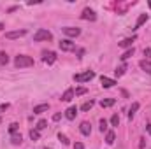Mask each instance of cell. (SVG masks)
<instances>
[{
  "label": "cell",
  "mask_w": 151,
  "mask_h": 149,
  "mask_svg": "<svg viewBox=\"0 0 151 149\" xmlns=\"http://www.w3.org/2000/svg\"><path fill=\"white\" fill-rule=\"evenodd\" d=\"M14 65H16L18 69L32 67V65H34V58H32V56H27V54H18L16 60H14Z\"/></svg>",
  "instance_id": "1"
},
{
  "label": "cell",
  "mask_w": 151,
  "mask_h": 149,
  "mask_svg": "<svg viewBox=\"0 0 151 149\" xmlns=\"http://www.w3.org/2000/svg\"><path fill=\"white\" fill-rule=\"evenodd\" d=\"M53 35H51V32L49 30H44V28H40L35 32V35H34V40L35 42H40V40H51Z\"/></svg>",
  "instance_id": "2"
},
{
  "label": "cell",
  "mask_w": 151,
  "mask_h": 149,
  "mask_svg": "<svg viewBox=\"0 0 151 149\" xmlns=\"http://www.w3.org/2000/svg\"><path fill=\"white\" fill-rule=\"evenodd\" d=\"M93 77H95V72L86 70V72H83V74H76L74 75V81H76V82H86V81H91Z\"/></svg>",
  "instance_id": "3"
},
{
  "label": "cell",
  "mask_w": 151,
  "mask_h": 149,
  "mask_svg": "<svg viewBox=\"0 0 151 149\" xmlns=\"http://www.w3.org/2000/svg\"><path fill=\"white\" fill-rule=\"evenodd\" d=\"M60 49L62 51H74L76 49V44L72 42V40H69V39H63V40H60Z\"/></svg>",
  "instance_id": "4"
},
{
  "label": "cell",
  "mask_w": 151,
  "mask_h": 149,
  "mask_svg": "<svg viewBox=\"0 0 151 149\" xmlns=\"http://www.w3.org/2000/svg\"><path fill=\"white\" fill-rule=\"evenodd\" d=\"M42 62H44L46 65H53V63L56 62V53H53V51H44Z\"/></svg>",
  "instance_id": "5"
},
{
  "label": "cell",
  "mask_w": 151,
  "mask_h": 149,
  "mask_svg": "<svg viewBox=\"0 0 151 149\" xmlns=\"http://www.w3.org/2000/svg\"><path fill=\"white\" fill-rule=\"evenodd\" d=\"M62 32H63L67 37H77V35L81 34V30H79V28H74V27H65V28H62Z\"/></svg>",
  "instance_id": "6"
},
{
  "label": "cell",
  "mask_w": 151,
  "mask_h": 149,
  "mask_svg": "<svg viewBox=\"0 0 151 149\" xmlns=\"http://www.w3.org/2000/svg\"><path fill=\"white\" fill-rule=\"evenodd\" d=\"M81 18L86 19V21H95V19H97V14H95V11H91V9H84L83 14H81Z\"/></svg>",
  "instance_id": "7"
},
{
  "label": "cell",
  "mask_w": 151,
  "mask_h": 149,
  "mask_svg": "<svg viewBox=\"0 0 151 149\" xmlns=\"http://www.w3.org/2000/svg\"><path fill=\"white\" fill-rule=\"evenodd\" d=\"M23 35H27V30H14V32H7L5 39H19Z\"/></svg>",
  "instance_id": "8"
},
{
  "label": "cell",
  "mask_w": 151,
  "mask_h": 149,
  "mask_svg": "<svg viewBox=\"0 0 151 149\" xmlns=\"http://www.w3.org/2000/svg\"><path fill=\"white\" fill-rule=\"evenodd\" d=\"M100 82H102V86H104V88H113L114 84H116V81H114V79H109V77H106V75H102V77H100Z\"/></svg>",
  "instance_id": "9"
},
{
  "label": "cell",
  "mask_w": 151,
  "mask_h": 149,
  "mask_svg": "<svg viewBox=\"0 0 151 149\" xmlns=\"http://www.w3.org/2000/svg\"><path fill=\"white\" fill-rule=\"evenodd\" d=\"M114 104H116V100H114V98H102V100H100V107H102V109L113 107Z\"/></svg>",
  "instance_id": "10"
},
{
  "label": "cell",
  "mask_w": 151,
  "mask_h": 149,
  "mask_svg": "<svg viewBox=\"0 0 151 149\" xmlns=\"http://www.w3.org/2000/svg\"><path fill=\"white\" fill-rule=\"evenodd\" d=\"M72 98H74V90H72V88H69V90L62 95V102H70Z\"/></svg>",
  "instance_id": "11"
},
{
  "label": "cell",
  "mask_w": 151,
  "mask_h": 149,
  "mask_svg": "<svg viewBox=\"0 0 151 149\" xmlns=\"http://www.w3.org/2000/svg\"><path fill=\"white\" fill-rule=\"evenodd\" d=\"M79 130H81V133H83V135H90V133H91V126H90V123H86V121H83V123H81Z\"/></svg>",
  "instance_id": "12"
},
{
  "label": "cell",
  "mask_w": 151,
  "mask_h": 149,
  "mask_svg": "<svg viewBox=\"0 0 151 149\" xmlns=\"http://www.w3.org/2000/svg\"><path fill=\"white\" fill-rule=\"evenodd\" d=\"M49 109V104H40V105H35L34 107V114H42Z\"/></svg>",
  "instance_id": "13"
},
{
  "label": "cell",
  "mask_w": 151,
  "mask_h": 149,
  "mask_svg": "<svg viewBox=\"0 0 151 149\" xmlns=\"http://www.w3.org/2000/svg\"><path fill=\"white\" fill-rule=\"evenodd\" d=\"M139 65H141V69H142L146 74H151V62H150V60H142Z\"/></svg>",
  "instance_id": "14"
},
{
  "label": "cell",
  "mask_w": 151,
  "mask_h": 149,
  "mask_svg": "<svg viewBox=\"0 0 151 149\" xmlns=\"http://www.w3.org/2000/svg\"><path fill=\"white\" fill-rule=\"evenodd\" d=\"M139 107H141V105H139V102H134V104H132V107H130V111H128V119H130V121H132V117L135 116V112H137Z\"/></svg>",
  "instance_id": "15"
},
{
  "label": "cell",
  "mask_w": 151,
  "mask_h": 149,
  "mask_svg": "<svg viewBox=\"0 0 151 149\" xmlns=\"http://www.w3.org/2000/svg\"><path fill=\"white\" fill-rule=\"evenodd\" d=\"M146 21H148V14H141V16H139V19H137V23H135V28H134V30L141 28V27H142Z\"/></svg>",
  "instance_id": "16"
},
{
  "label": "cell",
  "mask_w": 151,
  "mask_h": 149,
  "mask_svg": "<svg viewBox=\"0 0 151 149\" xmlns=\"http://www.w3.org/2000/svg\"><path fill=\"white\" fill-rule=\"evenodd\" d=\"M76 114H77V109H76V107H69V109L65 111V117L72 121V119L76 117Z\"/></svg>",
  "instance_id": "17"
},
{
  "label": "cell",
  "mask_w": 151,
  "mask_h": 149,
  "mask_svg": "<svg viewBox=\"0 0 151 149\" xmlns=\"http://www.w3.org/2000/svg\"><path fill=\"white\" fill-rule=\"evenodd\" d=\"M134 40H135V37H132V39H123V40L119 42V47H128V49H130Z\"/></svg>",
  "instance_id": "18"
},
{
  "label": "cell",
  "mask_w": 151,
  "mask_h": 149,
  "mask_svg": "<svg viewBox=\"0 0 151 149\" xmlns=\"http://www.w3.org/2000/svg\"><path fill=\"white\" fill-rule=\"evenodd\" d=\"M134 53H135V49H134V47H130L128 51H125V53H123V54L119 56V58H121V62H127V60H128V58H130V56H132Z\"/></svg>",
  "instance_id": "19"
},
{
  "label": "cell",
  "mask_w": 151,
  "mask_h": 149,
  "mask_svg": "<svg viewBox=\"0 0 151 149\" xmlns=\"http://www.w3.org/2000/svg\"><path fill=\"white\" fill-rule=\"evenodd\" d=\"M11 140H12L14 146H18V144L23 142V137H21V133H12V139H11Z\"/></svg>",
  "instance_id": "20"
},
{
  "label": "cell",
  "mask_w": 151,
  "mask_h": 149,
  "mask_svg": "<svg viewBox=\"0 0 151 149\" xmlns=\"http://www.w3.org/2000/svg\"><path fill=\"white\" fill-rule=\"evenodd\" d=\"M114 139H116V135H114V132L111 130V132H107V135H106V142L111 146V144H114Z\"/></svg>",
  "instance_id": "21"
},
{
  "label": "cell",
  "mask_w": 151,
  "mask_h": 149,
  "mask_svg": "<svg viewBox=\"0 0 151 149\" xmlns=\"http://www.w3.org/2000/svg\"><path fill=\"white\" fill-rule=\"evenodd\" d=\"M30 139H32V140H39V139H40V132H39L37 128L30 130Z\"/></svg>",
  "instance_id": "22"
},
{
  "label": "cell",
  "mask_w": 151,
  "mask_h": 149,
  "mask_svg": "<svg viewBox=\"0 0 151 149\" xmlns=\"http://www.w3.org/2000/svg\"><path fill=\"white\" fill-rule=\"evenodd\" d=\"M125 72H127V65H121V67H118V69L114 70V74L118 75V77H121V75L125 74Z\"/></svg>",
  "instance_id": "23"
},
{
  "label": "cell",
  "mask_w": 151,
  "mask_h": 149,
  "mask_svg": "<svg viewBox=\"0 0 151 149\" xmlns=\"http://www.w3.org/2000/svg\"><path fill=\"white\" fill-rule=\"evenodd\" d=\"M91 107H93V100H90V102H84V104H83V105H81V111H90V109H91Z\"/></svg>",
  "instance_id": "24"
},
{
  "label": "cell",
  "mask_w": 151,
  "mask_h": 149,
  "mask_svg": "<svg viewBox=\"0 0 151 149\" xmlns=\"http://www.w3.org/2000/svg\"><path fill=\"white\" fill-rule=\"evenodd\" d=\"M7 62H9V56H7V53L0 51V63H2V65H5Z\"/></svg>",
  "instance_id": "25"
},
{
  "label": "cell",
  "mask_w": 151,
  "mask_h": 149,
  "mask_svg": "<svg viewBox=\"0 0 151 149\" xmlns=\"http://www.w3.org/2000/svg\"><path fill=\"white\" fill-rule=\"evenodd\" d=\"M46 125H47V121H46V119H40V121L37 123V126H35V128L40 132V130H44V128H46Z\"/></svg>",
  "instance_id": "26"
},
{
  "label": "cell",
  "mask_w": 151,
  "mask_h": 149,
  "mask_svg": "<svg viewBox=\"0 0 151 149\" xmlns=\"http://www.w3.org/2000/svg\"><path fill=\"white\" fill-rule=\"evenodd\" d=\"M111 125H113V126H118V125H119V116H118V114H113V117H111Z\"/></svg>",
  "instance_id": "27"
},
{
  "label": "cell",
  "mask_w": 151,
  "mask_h": 149,
  "mask_svg": "<svg viewBox=\"0 0 151 149\" xmlns=\"http://www.w3.org/2000/svg\"><path fill=\"white\" fill-rule=\"evenodd\" d=\"M100 132H107V121L106 119H100Z\"/></svg>",
  "instance_id": "28"
},
{
  "label": "cell",
  "mask_w": 151,
  "mask_h": 149,
  "mask_svg": "<svg viewBox=\"0 0 151 149\" xmlns=\"http://www.w3.org/2000/svg\"><path fill=\"white\" fill-rule=\"evenodd\" d=\"M9 132H11V133H16V132H18V123H11V125H9Z\"/></svg>",
  "instance_id": "29"
},
{
  "label": "cell",
  "mask_w": 151,
  "mask_h": 149,
  "mask_svg": "<svg viewBox=\"0 0 151 149\" xmlns=\"http://www.w3.org/2000/svg\"><path fill=\"white\" fill-rule=\"evenodd\" d=\"M84 93H86V88H77V90L74 91L76 97H81V95H84Z\"/></svg>",
  "instance_id": "30"
},
{
  "label": "cell",
  "mask_w": 151,
  "mask_h": 149,
  "mask_svg": "<svg viewBox=\"0 0 151 149\" xmlns=\"http://www.w3.org/2000/svg\"><path fill=\"white\" fill-rule=\"evenodd\" d=\"M58 139H60V140H62V142H63L65 146H69V139H67V137H65L63 133H58Z\"/></svg>",
  "instance_id": "31"
},
{
  "label": "cell",
  "mask_w": 151,
  "mask_h": 149,
  "mask_svg": "<svg viewBox=\"0 0 151 149\" xmlns=\"http://www.w3.org/2000/svg\"><path fill=\"white\" fill-rule=\"evenodd\" d=\"M7 109H9V104H2V105H0V114H2V112H5Z\"/></svg>",
  "instance_id": "32"
},
{
  "label": "cell",
  "mask_w": 151,
  "mask_h": 149,
  "mask_svg": "<svg viewBox=\"0 0 151 149\" xmlns=\"http://www.w3.org/2000/svg\"><path fill=\"white\" fill-rule=\"evenodd\" d=\"M144 56H146V60H150V56H151V49H150V47H146V49H144Z\"/></svg>",
  "instance_id": "33"
},
{
  "label": "cell",
  "mask_w": 151,
  "mask_h": 149,
  "mask_svg": "<svg viewBox=\"0 0 151 149\" xmlns=\"http://www.w3.org/2000/svg\"><path fill=\"white\" fill-rule=\"evenodd\" d=\"M74 149H84V144H83V142H76Z\"/></svg>",
  "instance_id": "34"
},
{
  "label": "cell",
  "mask_w": 151,
  "mask_h": 149,
  "mask_svg": "<svg viewBox=\"0 0 151 149\" xmlns=\"http://www.w3.org/2000/svg\"><path fill=\"white\" fill-rule=\"evenodd\" d=\"M60 117H62V114H60V112H56V114L53 116V121H60Z\"/></svg>",
  "instance_id": "35"
},
{
  "label": "cell",
  "mask_w": 151,
  "mask_h": 149,
  "mask_svg": "<svg viewBox=\"0 0 151 149\" xmlns=\"http://www.w3.org/2000/svg\"><path fill=\"white\" fill-rule=\"evenodd\" d=\"M146 128H148V133H150V135H151V125H148Z\"/></svg>",
  "instance_id": "36"
},
{
  "label": "cell",
  "mask_w": 151,
  "mask_h": 149,
  "mask_svg": "<svg viewBox=\"0 0 151 149\" xmlns=\"http://www.w3.org/2000/svg\"><path fill=\"white\" fill-rule=\"evenodd\" d=\"M2 28H4V23H0V30H2Z\"/></svg>",
  "instance_id": "37"
},
{
  "label": "cell",
  "mask_w": 151,
  "mask_h": 149,
  "mask_svg": "<svg viewBox=\"0 0 151 149\" xmlns=\"http://www.w3.org/2000/svg\"><path fill=\"white\" fill-rule=\"evenodd\" d=\"M150 9H151V2H150Z\"/></svg>",
  "instance_id": "38"
}]
</instances>
